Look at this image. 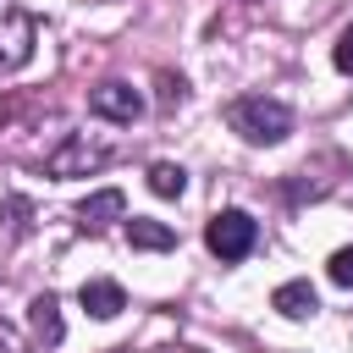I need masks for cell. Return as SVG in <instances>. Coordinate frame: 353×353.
Returning a JSON list of instances; mask_svg holds the SVG:
<instances>
[{
	"label": "cell",
	"instance_id": "obj_1",
	"mask_svg": "<svg viewBox=\"0 0 353 353\" xmlns=\"http://www.w3.org/2000/svg\"><path fill=\"white\" fill-rule=\"evenodd\" d=\"M232 132H243V143H281L292 132V110L281 99H265V94H248L226 110Z\"/></svg>",
	"mask_w": 353,
	"mask_h": 353
},
{
	"label": "cell",
	"instance_id": "obj_2",
	"mask_svg": "<svg viewBox=\"0 0 353 353\" xmlns=\"http://www.w3.org/2000/svg\"><path fill=\"white\" fill-rule=\"evenodd\" d=\"M254 243H259V221H254L248 210H221V215H210V226H204V248H210L215 259H226V265L248 259Z\"/></svg>",
	"mask_w": 353,
	"mask_h": 353
},
{
	"label": "cell",
	"instance_id": "obj_3",
	"mask_svg": "<svg viewBox=\"0 0 353 353\" xmlns=\"http://www.w3.org/2000/svg\"><path fill=\"white\" fill-rule=\"evenodd\" d=\"M99 165H110V143H94L88 132H72V138L44 160V171L61 176V182H66V176H88V171H99Z\"/></svg>",
	"mask_w": 353,
	"mask_h": 353
},
{
	"label": "cell",
	"instance_id": "obj_4",
	"mask_svg": "<svg viewBox=\"0 0 353 353\" xmlns=\"http://www.w3.org/2000/svg\"><path fill=\"white\" fill-rule=\"evenodd\" d=\"M88 110H94V116H105V121H121V127H132V121L143 116V94H138L132 83L110 77V83H99V88L88 94Z\"/></svg>",
	"mask_w": 353,
	"mask_h": 353
},
{
	"label": "cell",
	"instance_id": "obj_5",
	"mask_svg": "<svg viewBox=\"0 0 353 353\" xmlns=\"http://www.w3.org/2000/svg\"><path fill=\"white\" fill-rule=\"evenodd\" d=\"M33 61V17L6 6L0 11V72H17Z\"/></svg>",
	"mask_w": 353,
	"mask_h": 353
},
{
	"label": "cell",
	"instance_id": "obj_6",
	"mask_svg": "<svg viewBox=\"0 0 353 353\" xmlns=\"http://www.w3.org/2000/svg\"><path fill=\"white\" fill-rule=\"evenodd\" d=\"M77 303H83L94 320H116V314L127 309V292H121V281H105V276H94V281H83Z\"/></svg>",
	"mask_w": 353,
	"mask_h": 353
},
{
	"label": "cell",
	"instance_id": "obj_7",
	"mask_svg": "<svg viewBox=\"0 0 353 353\" xmlns=\"http://www.w3.org/2000/svg\"><path fill=\"white\" fill-rule=\"evenodd\" d=\"M127 215V199L116 193V188H99V193H88L83 204H77V226H88V232H99V226H110V221H121Z\"/></svg>",
	"mask_w": 353,
	"mask_h": 353
},
{
	"label": "cell",
	"instance_id": "obj_8",
	"mask_svg": "<svg viewBox=\"0 0 353 353\" xmlns=\"http://www.w3.org/2000/svg\"><path fill=\"white\" fill-rule=\"evenodd\" d=\"M28 325H33V336H39L44 347H61L66 325H61V303H55V292H39V298L28 303Z\"/></svg>",
	"mask_w": 353,
	"mask_h": 353
},
{
	"label": "cell",
	"instance_id": "obj_9",
	"mask_svg": "<svg viewBox=\"0 0 353 353\" xmlns=\"http://www.w3.org/2000/svg\"><path fill=\"white\" fill-rule=\"evenodd\" d=\"M127 243H132V248H143V254H165V248H176V232H171L165 221L132 215V221H127Z\"/></svg>",
	"mask_w": 353,
	"mask_h": 353
},
{
	"label": "cell",
	"instance_id": "obj_10",
	"mask_svg": "<svg viewBox=\"0 0 353 353\" xmlns=\"http://www.w3.org/2000/svg\"><path fill=\"white\" fill-rule=\"evenodd\" d=\"M270 303H276L287 320H309V314L320 309V292H314L309 281H281V287L270 292Z\"/></svg>",
	"mask_w": 353,
	"mask_h": 353
},
{
	"label": "cell",
	"instance_id": "obj_11",
	"mask_svg": "<svg viewBox=\"0 0 353 353\" xmlns=\"http://www.w3.org/2000/svg\"><path fill=\"white\" fill-rule=\"evenodd\" d=\"M149 193H160V199H182V193H188V171L171 165V160H154V165H149Z\"/></svg>",
	"mask_w": 353,
	"mask_h": 353
},
{
	"label": "cell",
	"instance_id": "obj_12",
	"mask_svg": "<svg viewBox=\"0 0 353 353\" xmlns=\"http://www.w3.org/2000/svg\"><path fill=\"white\" fill-rule=\"evenodd\" d=\"M325 276H331L336 287H353V248H336L331 265H325Z\"/></svg>",
	"mask_w": 353,
	"mask_h": 353
},
{
	"label": "cell",
	"instance_id": "obj_13",
	"mask_svg": "<svg viewBox=\"0 0 353 353\" xmlns=\"http://www.w3.org/2000/svg\"><path fill=\"white\" fill-rule=\"evenodd\" d=\"M331 61H336V72H353V22L342 28V39H336V50H331Z\"/></svg>",
	"mask_w": 353,
	"mask_h": 353
},
{
	"label": "cell",
	"instance_id": "obj_14",
	"mask_svg": "<svg viewBox=\"0 0 353 353\" xmlns=\"http://www.w3.org/2000/svg\"><path fill=\"white\" fill-rule=\"evenodd\" d=\"M182 94H188V83L171 77V72H160V105H182Z\"/></svg>",
	"mask_w": 353,
	"mask_h": 353
},
{
	"label": "cell",
	"instance_id": "obj_15",
	"mask_svg": "<svg viewBox=\"0 0 353 353\" xmlns=\"http://www.w3.org/2000/svg\"><path fill=\"white\" fill-rule=\"evenodd\" d=\"M0 353H22V336H17L6 320H0Z\"/></svg>",
	"mask_w": 353,
	"mask_h": 353
},
{
	"label": "cell",
	"instance_id": "obj_16",
	"mask_svg": "<svg viewBox=\"0 0 353 353\" xmlns=\"http://www.w3.org/2000/svg\"><path fill=\"white\" fill-rule=\"evenodd\" d=\"M171 353H204V347H171Z\"/></svg>",
	"mask_w": 353,
	"mask_h": 353
}]
</instances>
